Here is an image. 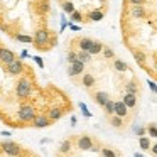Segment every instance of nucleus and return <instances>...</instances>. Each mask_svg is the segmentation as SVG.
Wrapping results in <instances>:
<instances>
[{"label": "nucleus", "instance_id": "obj_20", "mask_svg": "<svg viewBox=\"0 0 157 157\" xmlns=\"http://www.w3.org/2000/svg\"><path fill=\"white\" fill-rule=\"evenodd\" d=\"M135 157H144V155H140V154H135Z\"/></svg>", "mask_w": 157, "mask_h": 157}, {"label": "nucleus", "instance_id": "obj_18", "mask_svg": "<svg viewBox=\"0 0 157 157\" xmlns=\"http://www.w3.org/2000/svg\"><path fill=\"white\" fill-rule=\"evenodd\" d=\"M149 86H150V90H152L154 93L157 91V85H155V83H154V81H149Z\"/></svg>", "mask_w": 157, "mask_h": 157}, {"label": "nucleus", "instance_id": "obj_13", "mask_svg": "<svg viewBox=\"0 0 157 157\" xmlns=\"http://www.w3.org/2000/svg\"><path fill=\"white\" fill-rule=\"evenodd\" d=\"M69 17H71V22H81V21H83V15L79 14L78 10H75L71 15H69Z\"/></svg>", "mask_w": 157, "mask_h": 157}, {"label": "nucleus", "instance_id": "obj_17", "mask_svg": "<svg viewBox=\"0 0 157 157\" xmlns=\"http://www.w3.org/2000/svg\"><path fill=\"white\" fill-rule=\"evenodd\" d=\"M128 2H130L132 5H142L144 2H145V0H128Z\"/></svg>", "mask_w": 157, "mask_h": 157}, {"label": "nucleus", "instance_id": "obj_8", "mask_svg": "<svg viewBox=\"0 0 157 157\" xmlns=\"http://www.w3.org/2000/svg\"><path fill=\"white\" fill-rule=\"evenodd\" d=\"M103 17H105V14H103L101 10H93V12H90V14H88V19L91 22H100Z\"/></svg>", "mask_w": 157, "mask_h": 157}, {"label": "nucleus", "instance_id": "obj_11", "mask_svg": "<svg viewBox=\"0 0 157 157\" xmlns=\"http://www.w3.org/2000/svg\"><path fill=\"white\" fill-rule=\"evenodd\" d=\"M75 10L76 9H75V4H73V2H64V4H63V12H64V14L71 15Z\"/></svg>", "mask_w": 157, "mask_h": 157}, {"label": "nucleus", "instance_id": "obj_3", "mask_svg": "<svg viewBox=\"0 0 157 157\" xmlns=\"http://www.w3.org/2000/svg\"><path fill=\"white\" fill-rule=\"evenodd\" d=\"M51 125H52V122L48 115H37L34 118V122L31 123V128H48Z\"/></svg>", "mask_w": 157, "mask_h": 157}, {"label": "nucleus", "instance_id": "obj_5", "mask_svg": "<svg viewBox=\"0 0 157 157\" xmlns=\"http://www.w3.org/2000/svg\"><path fill=\"white\" fill-rule=\"evenodd\" d=\"M103 48H105V44L103 42H100V41H93L91 42V46H90V49H88V52L91 56H96V54H100V52L103 51Z\"/></svg>", "mask_w": 157, "mask_h": 157}, {"label": "nucleus", "instance_id": "obj_2", "mask_svg": "<svg viewBox=\"0 0 157 157\" xmlns=\"http://www.w3.org/2000/svg\"><path fill=\"white\" fill-rule=\"evenodd\" d=\"M17 56H15V52L12 51V49H7V48H0V64L4 66H9L12 64L14 61H17Z\"/></svg>", "mask_w": 157, "mask_h": 157}, {"label": "nucleus", "instance_id": "obj_12", "mask_svg": "<svg viewBox=\"0 0 157 157\" xmlns=\"http://www.w3.org/2000/svg\"><path fill=\"white\" fill-rule=\"evenodd\" d=\"M39 10H41V14H48V12L51 10V5H49V0H44V2H42V4H41V9H39Z\"/></svg>", "mask_w": 157, "mask_h": 157}, {"label": "nucleus", "instance_id": "obj_7", "mask_svg": "<svg viewBox=\"0 0 157 157\" xmlns=\"http://www.w3.org/2000/svg\"><path fill=\"white\" fill-rule=\"evenodd\" d=\"M139 145H140V149H142V150H150L152 142H150V139L147 135H144V137H140V139H139Z\"/></svg>", "mask_w": 157, "mask_h": 157}, {"label": "nucleus", "instance_id": "obj_19", "mask_svg": "<svg viewBox=\"0 0 157 157\" xmlns=\"http://www.w3.org/2000/svg\"><path fill=\"white\" fill-rule=\"evenodd\" d=\"M69 27H71V31H79V29H81V27H79V25H76V24H71V22H69Z\"/></svg>", "mask_w": 157, "mask_h": 157}, {"label": "nucleus", "instance_id": "obj_10", "mask_svg": "<svg viewBox=\"0 0 157 157\" xmlns=\"http://www.w3.org/2000/svg\"><path fill=\"white\" fill-rule=\"evenodd\" d=\"M15 39L19 42H25V44H34V37L27 34H15Z\"/></svg>", "mask_w": 157, "mask_h": 157}, {"label": "nucleus", "instance_id": "obj_1", "mask_svg": "<svg viewBox=\"0 0 157 157\" xmlns=\"http://www.w3.org/2000/svg\"><path fill=\"white\" fill-rule=\"evenodd\" d=\"M34 46L36 48H46V46L51 42V32L48 29H39L34 32Z\"/></svg>", "mask_w": 157, "mask_h": 157}, {"label": "nucleus", "instance_id": "obj_14", "mask_svg": "<svg viewBox=\"0 0 157 157\" xmlns=\"http://www.w3.org/2000/svg\"><path fill=\"white\" fill-rule=\"evenodd\" d=\"M79 108H81V112H83V115H85V117H91V113H90L88 108H86L85 103H79Z\"/></svg>", "mask_w": 157, "mask_h": 157}, {"label": "nucleus", "instance_id": "obj_21", "mask_svg": "<svg viewBox=\"0 0 157 157\" xmlns=\"http://www.w3.org/2000/svg\"><path fill=\"white\" fill-rule=\"evenodd\" d=\"M100 2H106V0H100Z\"/></svg>", "mask_w": 157, "mask_h": 157}, {"label": "nucleus", "instance_id": "obj_15", "mask_svg": "<svg viewBox=\"0 0 157 157\" xmlns=\"http://www.w3.org/2000/svg\"><path fill=\"white\" fill-rule=\"evenodd\" d=\"M32 59H34V63H36V64H37L39 66V68H44V61H42V58H39V56H34V58H32Z\"/></svg>", "mask_w": 157, "mask_h": 157}, {"label": "nucleus", "instance_id": "obj_9", "mask_svg": "<svg viewBox=\"0 0 157 157\" xmlns=\"http://www.w3.org/2000/svg\"><path fill=\"white\" fill-rule=\"evenodd\" d=\"M145 130H147L149 139H157V123H149L145 127Z\"/></svg>", "mask_w": 157, "mask_h": 157}, {"label": "nucleus", "instance_id": "obj_4", "mask_svg": "<svg viewBox=\"0 0 157 157\" xmlns=\"http://www.w3.org/2000/svg\"><path fill=\"white\" fill-rule=\"evenodd\" d=\"M130 15H132L133 19H144L145 17V9H144L142 5H132V9H130Z\"/></svg>", "mask_w": 157, "mask_h": 157}, {"label": "nucleus", "instance_id": "obj_6", "mask_svg": "<svg viewBox=\"0 0 157 157\" xmlns=\"http://www.w3.org/2000/svg\"><path fill=\"white\" fill-rule=\"evenodd\" d=\"M91 42H93V39H90V37H81V39L78 41L79 51H88L90 46H91Z\"/></svg>", "mask_w": 157, "mask_h": 157}, {"label": "nucleus", "instance_id": "obj_16", "mask_svg": "<svg viewBox=\"0 0 157 157\" xmlns=\"http://www.w3.org/2000/svg\"><path fill=\"white\" fill-rule=\"evenodd\" d=\"M150 152H152V155H155V157H157V142H155V144H152V147H150Z\"/></svg>", "mask_w": 157, "mask_h": 157}]
</instances>
